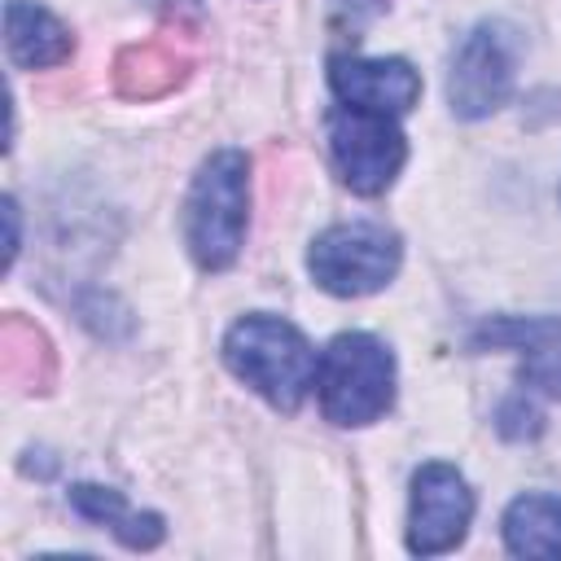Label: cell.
I'll list each match as a JSON object with an SVG mask.
<instances>
[{
	"label": "cell",
	"instance_id": "cell-16",
	"mask_svg": "<svg viewBox=\"0 0 561 561\" xmlns=\"http://www.w3.org/2000/svg\"><path fill=\"white\" fill-rule=\"evenodd\" d=\"M145 4H153L158 13H167L171 22H184V18H193L197 13V0H145Z\"/></svg>",
	"mask_w": 561,
	"mask_h": 561
},
{
	"label": "cell",
	"instance_id": "cell-4",
	"mask_svg": "<svg viewBox=\"0 0 561 561\" xmlns=\"http://www.w3.org/2000/svg\"><path fill=\"white\" fill-rule=\"evenodd\" d=\"M399 259H403L399 237L386 224L359 219V224H333L329 232H320L311 241L307 267L320 289L337 298H359L390 285V276L399 272Z\"/></svg>",
	"mask_w": 561,
	"mask_h": 561
},
{
	"label": "cell",
	"instance_id": "cell-12",
	"mask_svg": "<svg viewBox=\"0 0 561 561\" xmlns=\"http://www.w3.org/2000/svg\"><path fill=\"white\" fill-rule=\"evenodd\" d=\"M0 373L13 390H48L53 386L57 355L39 324H31L22 316L0 320Z\"/></svg>",
	"mask_w": 561,
	"mask_h": 561
},
{
	"label": "cell",
	"instance_id": "cell-13",
	"mask_svg": "<svg viewBox=\"0 0 561 561\" xmlns=\"http://www.w3.org/2000/svg\"><path fill=\"white\" fill-rule=\"evenodd\" d=\"M504 543L513 557H561V495H517L504 513Z\"/></svg>",
	"mask_w": 561,
	"mask_h": 561
},
{
	"label": "cell",
	"instance_id": "cell-6",
	"mask_svg": "<svg viewBox=\"0 0 561 561\" xmlns=\"http://www.w3.org/2000/svg\"><path fill=\"white\" fill-rule=\"evenodd\" d=\"M513 66H517V31L508 22H478L447 75V101L460 118H486L500 110L513 92Z\"/></svg>",
	"mask_w": 561,
	"mask_h": 561
},
{
	"label": "cell",
	"instance_id": "cell-14",
	"mask_svg": "<svg viewBox=\"0 0 561 561\" xmlns=\"http://www.w3.org/2000/svg\"><path fill=\"white\" fill-rule=\"evenodd\" d=\"M70 504H75L79 517H88L96 526H110L127 548H153L162 539V517L158 513H131L127 500L110 486L79 482V486H70Z\"/></svg>",
	"mask_w": 561,
	"mask_h": 561
},
{
	"label": "cell",
	"instance_id": "cell-5",
	"mask_svg": "<svg viewBox=\"0 0 561 561\" xmlns=\"http://www.w3.org/2000/svg\"><path fill=\"white\" fill-rule=\"evenodd\" d=\"M329 153H333V167L351 193L377 197L394 184V175L408 158V145H403V131L394 127L390 114L337 105L329 114Z\"/></svg>",
	"mask_w": 561,
	"mask_h": 561
},
{
	"label": "cell",
	"instance_id": "cell-11",
	"mask_svg": "<svg viewBox=\"0 0 561 561\" xmlns=\"http://www.w3.org/2000/svg\"><path fill=\"white\" fill-rule=\"evenodd\" d=\"M4 48H9L13 66L44 70V66H61L70 57L75 39H70V31L44 4L9 0L4 4Z\"/></svg>",
	"mask_w": 561,
	"mask_h": 561
},
{
	"label": "cell",
	"instance_id": "cell-8",
	"mask_svg": "<svg viewBox=\"0 0 561 561\" xmlns=\"http://www.w3.org/2000/svg\"><path fill=\"white\" fill-rule=\"evenodd\" d=\"M478 351H517L526 386L561 399V320L557 316H495L473 333Z\"/></svg>",
	"mask_w": 561,
	"mask_h": 561
},
{
	"label": "cell",
	"instance_id": "cell-17",
	"mask_svg": "<svg viewBox=\"0 0 561 561\" xmlns=\"http://www.w3.org/2000/svg\"><path fill=\"white\" fill-rule=\"evenodd\" d=\"M4 219H9V245H4V263H13V254H18V202H13V197H4Z\"/></svg>",
	"mask_w": 561,
	"mask_h": 561
},
{
	"label": "cell",
	"instance_id": "cell-15",
	"mask_svg": "<svg viewBox=\"0 0 561 561\" xmlns=\"http://www.w3.org/2000/svg\"><path fill=\"white\" fill-rule=\"evenodd\" d=\"M539 430H543V416H539V408L526 403L522 394L500 408V434H504V438H535Z\"/></svg>",
	"mask_w": 561,
	"mask_h": 561
},
{
	"label": "cell",
	"instance_id": "cell-2",
	"mask_svg": "<svg viewBox=\"0 0 561 561\" xmlns=\"http://www.w3.org/2000/svg\"><path fill=\"white\" fill-rule=\"evenodd\" d=\"M245 210H250V162L241 149L210 153L188 188L184 202V237L193 259L206 272L228 267L241 254L245 237Z\"/></svg>",
	"mask_w": 561,
	"mask_h": 561
},
{
	"label": "cell",
	"instance_id": "cell-1",
	"mask_svg": "<svg viewBox=\"0 0 561 561\" xmlns=\"http://www.w3.org/2000/svg\"><path fill=\"white\" fill-rule=\"evenodd\" d=\"M224 359L245 386H254L280 412H294L302 403L320 368L311 342L280 316L237 320L224 337Z\"/></svg>",
	"mask_w": 561,
	"mask_h": 561
},
{
	"label": "cell",
	"instance_id": "cell-3",
	"mask_svg": "<svg viewBox=\"0 0 561 561\" xmlns=\"http://www.w3.org/2000/svg\"><path fill=\"white\" fill-rule=\"evenodd\" d=\"M316 386L333 425H368L394 399V359L373 333H337L320 355Z\"/></svg>",
	"mask_w": 561,
	"mask_h": 561
},
{
	"label": "cell",
	"instance_id": "cell-10",
	"mask_svg": "<svg viewBox=\"0 0 561 561\" xmlns=\"http://www.w3.org/2000/svg\"><path fill=\"white\" fill-rule=\"evenodd\" d=\"M188 70H193L188 48L175 35H158V39H145V44H127L118 53L114 88L127 101H153V96H167L171 88H180Z\"/></svg>",
	"mask_w": 561,
	"mask_h": 561
},
{
	"label": "cell",
	"instance_id": "cell-7",
	"mask_svg": "<svg viewBox=\"0 0 561 561\" xmlns=\"http://www.w3.org/2000/svg\"><path fill=\"white\" fill-rule=\"evenodd\" d=\"M473 517V491L469 482L443 465L430 460L412 478V513H408V548L421 557H438L456 548Z\"/></svg>",
	"mask_w": 561,
	"mask_h": 561
},
{
	"label": "cell",
	"instance_id": "cell-9",
	"mask_svg": "<svg viewBox=\"0 0 561 561\" xmlns=\"http://www.w3.org/2000/svg\"><path fill=\"white\" fill-rule=\"evenodd\" d=\"M329 83L337 92L342 105L351 110H368V114H408L421 96V79L408 61L399 57H381V61H368V57H333L329 66Z\"/></svg>",
	"mask_w": 561,
	"mask_h": 561
}]
</instances>
